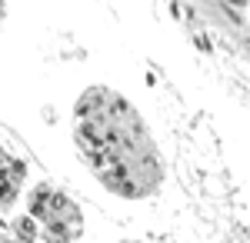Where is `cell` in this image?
Here are the masks:
<instances>
[{
	"mask_svg": "<svg viewBox=\"0 0 250 243\" xmlns=\"http://www.w3.org/2000/svg\"><path fill=\"white\" fill-rule=\"evenodd\" d=\"M80 233H83V213H80V206L70 200V193L54 190L47 220L40 223V240L43 243H77Z\"/></svg>",
	"mask_w": 250,
	"mask_h": 243,
	"instance_id": "1",
	"label": "cell"
},
{
	"mask_svg": "<svg viewBox=\"0 0 250 243\" xmlns=\"http://www.w3.org/2000/svg\"><path fill=\"white\" fill-rule=\"evenodd\" d=\"M110 97L114 90L110 87H87L83 94L77 97V103H74V120H94V117H104L107 107H110Z\"/></svg>",
	"mask_w": 250,
	"mask_h": 243,
	"instance_id": "2",
	"label": "cell"
},
{
	"mask_svg": "<svg viewBox=\"0 0 250 243\" xmlns=\"http://www.w3.org/2000/svg\"><path fill=\"white\" fill-rule=\"evenodd\" d=\"M50 197H54V187L50 183H37L27 197V217L37 220V226L47 220V210H50Z\"/></svg>",
	"mask_w": 250,
	"mask_h": 243,
	"instance_id": "3",
	"label": "cell"
},
{
	"mask_svg": "<svg viewBox=\"0 0 250 243\" xmlns=\"http://www.w3.org/2000/svg\"><path fill=\"white\" fill-rule=\"evenodd\" d=\"M0 180L7 183V187H23V180H27V160H20V157H10L7 150L0 153Z\"/></svg>",
	"mask_w": 250,
	"mask_h": 243,
	"instance_id": "4",
	"label": "cell"
},
{
	"mask_svg": "<svg viewBox=\"0 0 250 243\" xmlns=\"http://www.w3.org/2000/svg\"><path fill=\"white\" fill-rule=\"evenodd\" d=\"M7 233H10V240H14V243H37L40 240L37 220H30L27 213H17V217L7 223Z\"/></svg>",
	"mask_w": 250,
	"mask_h": 243,
	"instance_id": "5",
	"label": "cell"
},
{
	"mask_svg": "<svg viewBox=\"0 0 250 243\" xmlns=\"http://www.w3.org/2000/svg\"><path fill=\"white\" fill-rule=\"evenodd\" d=\"M193 47L200 50V54H213V40L207 34H193Z\"/></svg>",
	"mask_w": 250,
	"mask_h": 243,
	"instance_id": "6",
	"label": "cell"
},
{
	"mask_svg": "<svg viewBox=\"0 0 250 243\" xmlns=\"http://www.w3.org/2000/svg\"><path fill=\"white\" fill-rule=\"evenodd\" d=\"M43 117H47V123H57V110L54 107H43Z\"/></svg>",
	"mask_w": 250,
	"mask_h": 243,
	"instance_id": "7",
	"label": "cell"
},
{
	"mask_svg": "<svg viewBox=\"0 0 250 243\" xmlns=\"http://www.w3.org/2000/svg\"><path fill=\"white\" fill-rule=\"evenodd\" d=\"M3 17H7V3H0V27H3Z\"/></svg>",
	"mask_w": 250,
	"mask_h": 243,
	"instance_id": "8",
	"label": "cell"
},
{
	"mask_svg": "<svg viewBox=\"0 0 250 243\" xmlns=\"http://www.w3.org/2000/svg\"><path fill=\"white\" fill-rule=\"evenodd\" d=\"M0 243H14V240H10V233H0Z\"/></svg>",
	"mask_w": 250,
	"mask_h": 243,
	"instance_id": "9",
	"label": "cell"
},
{
	"mask_svg": "<svg viewBox=\"0 0 250 243\" xmlns=\"http://www.w3.org/2000/svg\"><path fill=\"white\" fill-rule=\"evenodd\" d=\"M0 153H3V143H0Z\"/></svg>",
	"mask_w": 250,
	"mask_h": 243,
	"instance_id": "10",
	"label": "cell"
}]
</instances>
